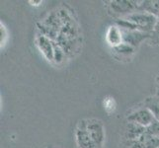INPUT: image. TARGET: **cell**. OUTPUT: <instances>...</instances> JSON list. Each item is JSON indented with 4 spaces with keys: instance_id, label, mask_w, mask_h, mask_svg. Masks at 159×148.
Instances as JSON below:
<instances>
[{
    "instance_id": "ac0fdd59",
    "label": "cell",
    "mask_w": 159,
    "mask_h": 148,
    "mask_svg": "<svg viewBox=\"0 0 159 148\" xmlns=\"http://www.w3.org/2000/svg\"><path fill=\"white\" fill-rule=\"evenodd\" d=\"M148 41H150L151 45L159 46V20L157 21L153 31L150 33V39Z\"/></svg>"
},
{
    "instance_id": "ffe728a7",
    "label": "cell",
    "mask_w": 159,
    "mask_h": 148,
    "mask_svg": "<svg viewBox=\"0 0 159 148\" xmlns=\"http://www.w3.org/2000/svg\"><path fill=\"white\" fill-rule=\"evenodd\" d=\"M125 148H145L143 142L140 139L139 140H125Z\"/></svg>"
},
{
    "instance_id": "4fadbf2b",
    "label": "cell",
    "mask_w": 159,
    "mask_h": 148,
    "mask_svg": "<svg viewBox=\"0 0 159 148\" xmlns=\"http://www.w3.org/2000/svg\"><path fill=\"white\" fill-rule=\"evenodd\" d=\"M139 11L148 13L158 18L159 16V0H144L140 1Z\"/></svg>"
},
{
    "instance_id": "5b68a950",
    "label": "cell",
    "mask_w": 159,
    "mask_h": 148,
    "mask_svg": "<svg viewBox=\"0 0 159 148\" xmlns=\"http://www.w3.org/2000/svg\"><path fill=\"white\" fill-rule=\"evenodd\" d=\"M86 127L89 135L94 141L97 148H104L106 138V130L101 119L91 118L86 119Z\"/></svg>"
},
{
    "instance_id": "6da1fadb",
    "label": "cell",
    "mask_w": 159,
    "mask_h": 148,
    "mask_svg": "<svg viewBox=\"0 0 159 148\" xmlns=\"http://www.w3.org/2000/svg\"><path fill=\"white\" fill-rule=\"evenodd\" d=\"M58 10L61 17V27L54 42L63 49L67 56H71L74 52H77L81 45L79 26L74 18V13L65 7L58 8Z\"/></svg>"
},
{
    "instance_id": "ba28073f",
    "label": "cell",
    "mask_w": 159,
    "mask_h": 148,
    "mask_svg": "<svg viewBox=\"0 0 159 148\" xmlns=\"http://www.w3.org/2000/svg\"><path fill=\"white\" fill-rule=\"evenodd\" d=\"M123 33L124 43L134 47L138 49L142 42L150 39V33H145L141 31H133V30H125L120 29Z\"/></svg>"
},
{
    "instance_id": "30bf717a",
    "label": "cell",
    "mask_w": 159,
    "mask_h": 148,
    "mask_svg": "<svg viewBox=\"0 0 159 148\" xmlns=\"http://www.w3.org/2000/svg\"><path fill=\"white\" fill-rule=\"evenodd\" d=\"M111 49H112L113 56L116 59L120 60V61H129L133 57L136 51V48L125 43H123L122 45H120L116 47H112Z\"/></svg>"
},
{
    "instance_id": "5bb4252c",
    "label": "cell",
    "mask_w": 159,
    "mask_h": 148,
    "mask_svg": "<svg viewBox=\"0 0 159 148\" xmlns=\"http://www.w3.org/2000/svg\"><path fill=\"white\" fill-rule=\"evenodd\" d=\"M144 106L150 110L155 119L159 122V98L156 96L147 98L144 101Z\"/></svg>"
},
{
    "instance_id": "277c9868",
    "label": "cell",
    "mask_w": 159,
    "mask_h": 148,
    "mask_svg": "<svg viewBox=\"0 0 159 148\" xmlns=\"http://www.w3.org/2000/svg\"><path fill=\"white\" fill-rule=\"evenodd\" d=\"M140 1L135 0H115L107 4L108 13L115 18V20L123 19L127 16L139 11Z\"/></svg>"
},
{
    "instance_id": "7c38bea8",
    "label": "cell",
    "mask_w": 159,
    "mask_h": 148,
    "mask_svg": "<svg viewBox=\"0 0 159 148\" xmlns=\"http://www.w3.org/2000/svg\"><path fill=\"white\" fill-rule=\"evenodd\" d=\"M145 132V128L135 123L128 122L125 128V140H139Z\"/></svg>"
},
{
    "instance_id": "603a6c76",
    "label": "cell",
    "mask_w": 159,
    "mask_h": 148,
    "mask_svg": "<svg viewBox=\"0 0 159 148\" xmlns=\"http://www.w3.org/2000/svg\"><path fill=\"white\" fill-rule=\"evenodd\" d=\"M158 20H159V16H158Z\"/></svg>"
},
{
    "instance_id": "9a60e30c",
    "label": "cell",
    "mask_w": 159,
    "mask_h": 148,
    "mask_svg": "<svg viewBox=\"0 0 159 148\" xmlns=\"http://www.w3.org/2000/svg\"><path fill=\"white\" fill-rule=\"evenodd\" d=\"M139 139L143 142L145 148H159V138L152 136L147 131Z\"/></svg>"
},
{
    "instance_id": "3957f363",
    "label": "cell",
    "mask_w": 159,
    "mask_h": 148,
    "mask_svg": "<svg viewBox=\"0 0 159 148\" xmlns=\"http://www.w3.org/2000/svg\"><path fill=\"white\" fill-rule=\"evenodd\" d=\"M38 30L41 35L48 38L52 41H56L61 27V17L59 10L52 11L45 18L37 23Z\"/></svg>"
},
{
    "instance_id": "2e32d148",
    "label": "cell",
    "mask_w": 159,
    "mask_h": 148,
    "mask_svg": "<svg viewBox=\"0 0 159 148\" xmlns=\"http://www.w3.org/2000/svg\"><path fill=\"white\" fill-rule=\"evenodd\" d=\"M65 56H66V54H65L63 49L56 42H53V62L56 64L62 63L65 59Z\"/></svg>"
},
{
    "instance_id": "8992f818",
    "label": "cell",
    "mask_w": 159,
    "mask_h": 148,
    "mask_svg": "<svg viewBox=\"0 0 159 148\" xmlns=\"http://www.w3.org/2000/svg\"><path fill=\"white\" fill-rule=\"evenodd\" d=\"M127 120L128 122L135 123L146 128L154 122L155 118L153 116V114L151 113L150 110L144 106V107L138 108L136 110H134V111L129 113V116L127 117Z\"/></svg>"
},
{
    "instance_id": "7402d4cb",
    "label": "cell",
    "mask_w": 159,
    "mask_h": 148,
    "mask_svg": "<svg viewBox=\"0 0 159 148\" xmlns=\"http://www.w3.org/2000/svg\"><path fill=\"white\" fill-rule=\"evenodd\" d=\"M29 3H31V5H33V6H39L40 4L43 3V1H29Z\"/></svg>"
},
{
    "instance_id": "52a82bcc",
    "label": "cell",
    "mask_w": 159,
    "mask_h": 148,
    "mask_svg": "<svg viewBox=\"0 0 159 148\" xmlns=\"http://www.w3.org/2000/svg\"><path fill=\"white\" fill-rule=\"evenodd\" d=\"M75 141L78 148H97L89 135L86 127V119L78 122L75 128Z\"/></svg>"
},
{
    "instance_id": "44dd1931",
    "label": "cell",
    "mask_w": 159,
    "mask_h": 148,
    "mask_svg": "<svg viewBox=\"0 0 159 148\" xmlns=\"http://www.w3.org/2000/svg\"><path fill=\"white\" fill-rule=\"evenodd\" d=\"M155 96L159 98V77L156 80V93H155Z\"/></svg>"
},
{
    "instance_id": "9c48e42d",
    "label": "cell",
    "mask_w": 159,
    "mask_h": 148,
    "mask_svg": "<svg viewBox=\"0 0 159 148\" xmlns=\"http://www.w3.org/2000/svg\"><path fill=\"white\" fill-rule=\"evenodd\" d=\"M36 46L47 60L53 62V41L39 34L36 37Z\"/></svg>"
},
{
    "instance_id": "7a4b0ae2",
    "label": "cell",
    "mask_w": 159,
    "mask_h": 148,
    "mask_svg": "<svg viewBox=\"0 0 159 148\" xmlns=\"http://www.w3.org/2000/svg\"><path fill=\"white\" fill-rule=\"evenodd\" d=\"M157 21L158 18L155 16L142 11H136L123 19L115 20V24L119 26L120 29L151 33Z\"/></svg>"
},
{
    "instance_id": "e0dca14e",
    "label": "cell",
    "mask_w": 159,
    "mask_h": 148,
    "mask_svg": "<svg viewBox=\"0 0 159 148\" xmlns=\"http://www.w3.org/2000/svg\"><path fill=\"white\" fill-rule=\"evenodd\" d=\"M116 101L113 97H106L104 98V109L108 114L113 113L116 110Z\"/></svg>"
},
{
    "instance_id": "8fae6325",
    "label": "cell",
    "mask_w": 159,
    "mask_h": 148,
    "mask_svg": "<svg viewBox=\"0 0 159 148\" xmlns=\"http://www.w3.org/2000/svg\"><path fill=\"white\" fill-rule=\"evenodd\" d=\"M106 41L111 48L116 47L124 43L123 33L119 26H117L116 24L109 26L106 33Z\"/></svg>"
},
{
    "instance_id": "d6986e66",
    "label": "cell",
    "mask_w": 159,
    "mask_h": 148,
    "mask_svg": "<svg viewBox=\"0 0 159 148\" xmlns=\"http://www.w3.org/2000/svg\"><path fill=\"white\" fill-rule=\"evenodd\" d=\"M146 131L152 136H155V137L159 138V122L155 119L148 128H146Z\"/></svg>"
}]
</instances>
